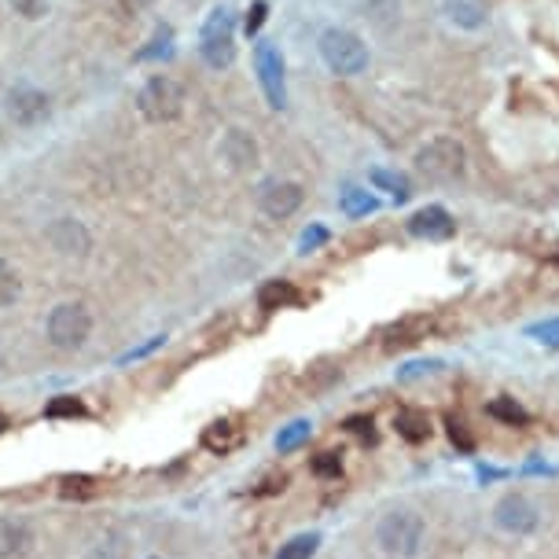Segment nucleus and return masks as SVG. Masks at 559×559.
Instances as JSON below:
<instances>
[{
  "label": "nucleus",
  "mask_w": 559,
  "mask_h": 559,
  "mask_svg": "<svg viewBox=\"0 0 559 559\" xmlns=\"http://www.w3.org/2000/svg\"><path fill=\"white\" fill-rule=\"evenodd\" d=\"M45 240L52 243V251L63 254V258H85V254L92 251V236L78 217H56L45 229Z\"/></svg>",
  "instance_id": "9d476101"
},
{
  "label": "nucleus",
  "mask_w": 559,
  "mask_h": 559,
  "mask_svg": "<svg viewBox=\"0 0 559 559\" xmlns=\"http://www.w3.org/2000/svg\"><path fill=\"white\" fill-rule=\"evenodd\" d=\"M434 368H438V361H416V365H409V372H401V379L420 376V372H434Z\"/></svg>",
  "instance_id": "e433bc0d"
},
{
  "label": "nucleus",
  "mask_w": 559,
  "mask_h": 559,
  "mask_svg": "<svg viewBox=\"0 0 559 559\" xmlns=\"http://www.w3.org/2000/svg\"><path fill=\"white\" fill-rule=\"evenodd\" d=\"M265 15H269V4H265V0H254L251 4V12H247V19H243V30H247V34H258V30H262V23H265Z\"/></svg>",
  "instance_id": "7c9ffc66"
},
{
  "label": "nucleus",
  "mask_w": 559,
  "mask_h": 559,
  "mask_svg": "<svg viewBox=\"0 0 559 559\" xmlns=\"http://www.w3.org/2000/svg\"><path fill=\"white\" fill-rule=\"evenodd\" d=\"M284 486H287V479L280 475V479H269V482H265L262 493H276V490H284Z\"/></svg>",
  "instance_id": "58836bf2"
},
{
  "label": "nucleus",
  "mask_w": 559,
  "mask_h": 559,
  "mask_svg": "<svg viewBox=\"0 0 559 559\" xmlns=\"http://www.w3.org/2000/svg\"><path fill=\"white\" fill-rule=\"evenodd\" d=\"M85 559H129V541L118 530H103L100 537H92V545L85 548Z\"/></svg>",
  "instance_id": "6ab92c4d"
},
{
  "label": "nucleus",
  "mask_w": 559,
  "mask_h": 559,
  "mask_svg": "<svg viewBox=\"0 0 559 559\" xmlns=\"http://www.w3.org/2000/svg\"><path fill=\"white\" fill-rule=\"evenodd\" d=\"M309 434H313V423H309V420L287 423L284 431L276 434V449H280V453H295L298 445H306V442H309Z\"/></svg>",
  "instance_id": "5701e85b"
},
{
  "label": "nucleus",
  "mask_w": 559,
  "mask_h": 559,
  "mask_svg": "<svg viewBox=\"0 0 559 559\" xmlns=\"http://www.w3.org/2000/svg\"><path fill=\"white\" fill-rule=\"evenodd\" d=\"M346 431L357 434V438H372V416H350V420H346Z\"/></svg>",
  "instance_id": "72a5a7b5"
},
{
  "label": "nucleus",
  "mask_w": 559,
  "mask_h": 559,
  "mask_svg": "<svg viewBox=\"0 0 559 559\" xmlns=\"http://www.w3.org/2000/svg\"><path fill=\"white\" fill-rule=\"evenodd\" d=\"M4 427H8V420H4V412H0V434H4Z\"/></svg>",
  "instance_id": "ea45409f"
},
{
  "label": "nucleus",
  "mask_w": 559,
  "mask_h": 559,
  "mask_svg": "<svg viewBox=\"0 0 559 559\" xmlns=\"http://www.w3.org/2000/svg\"><path fill=\"white\" fill-rule=\"evenodd\" d=\"M526 335H530L534 343L559 350V317L556 320H541V324H530V328H526Z\"/></svg>",
  "instance_id": "bb28decb"
},
{
  "label": "nucleus",
  "mask_w": 559,
  "mask_h": 559,
  "mask_svg": "<svg viewBox=\"0 0 559 559\" xmlns=\"http://www.w3.org/2000/svg\"><path fill=\"white\" fill-rule=\"evenodd\" d=\"M493 523L501 526L504 534L512 537H530L541 526V512H537V504L526 497V493H508L497 501L493 508Z\"/></svg>",
  "instance_id": "6e6552de"
},
{
  "label": "nucleus",
  "mask_w": 559,
  "mask_h": 559,
  "mask_svg": "<svg viewBox=\"0 0 559 559\" xmlns=\"http://www.w3.org/2000/svg\"><path fill=\"white\" fill-rule=\"evenodd\" d=\"M19 291H23V284H19V273H15V265L0 258V309L12 306L15 298H19Z\"/></svg>",
  "instance_id": "a878e982"
},
{
  "label": "nucleus",
  "mask_w": 559,
  "mask_h": 559,
  "mask_svg": "<svg viewBox=\"0 0 559 559\" xmlns=\"http://www.w3.org/2000/svg\"><path fill=\"white\" fill-rule=\"evenodd\" d=\"M339 471H343L339 453H317V457H313V475H320V479H335Z\"/></svg>",
  "instance_id": "c85d7f7f"
},
{
  "label": "nucleus",
  "mask_w": 559,
  "mask_h": 559,
  "mask_svg": "<svg viewBox=\"0 0 559 559\" xmlns=\"http://www.w3.org/2000/svg\"><path fill=\"white\" fill-rule=\"evenodd\" d=\"M118 4H122V12L137 15V12H144V8H148L151 0H118Z\"/></svg>",
  "instance_id": "4c0bfd02"
},
{
  "label": "nucleus",
  "mask_w": 559,
  "mask_h": 559,
  "mask_svg": "<svg viewBox=\"0 0 559 559\" xmlns=\"http://www.w3.org/2000/svg\"><path fill=\"white\" fill-rule=\"evenodd\" d=\"M254 70H258V85H262L269 107H273V111H284L287 78H284V59H280L273 41H258V45H254Z\"/></svg>",
  "instance_id": "0eeeda50"
},
{
  "label": "nucleus",
  "mask_w": 559,
  "mask_h": 559,
  "mask_svg": "<svg viewBox=\"0 0 559 559\" xmlns=\"http://www.w3.org/2000/svg\"><path fill=\"white\" fill-rule=\"evenodd\" d=\"M486 412H490L493 420L508 423V427H526V423H530V412L515 398H493L490 405H486Z\"/></svg>",
  "instance_id": "4be33fe9"
},
{
  "label": "nucleus",
  "mask_w": 559,
  "mask_h": 559,
  "mask_svg": "<svg viewBox=\"0 0 559 559\" xmlns=\"http://www.w3.org/2000/svg\"><path fill=\"white\" fill-rule=\"evenodd\" d=\"M302 203H306V188L298 181H269V184H262V192H258L262 214L273 217V221H284V217L298 214V206Z\"/></svg>",
  "instance_id": "1a4fd4ad"
},
{
  "label": "nucleus",
  "mask_w": 559,
  "mask_h": 559,
  "mask_svg": "<svg viewBox=\"0 0 559 559\" xmlns=\"http://www.w3.org/2000/svg\"><path fill=\"white\" fill-rule=\"evenodd\" d=\"M170 41H173V30H170V26H162L159 34L151 37V48H144V52H140L137 59H155V56H159V52H162V56H173Z\"/></svg>",
  "instance_id": "c756f323"
},
{
  "label": "nucleus",
  "mask_w": 559,
  "mask_h": 559,
  "mask_svg": "<svg viewBox=\"0 0 559 559\" xmlns=\"http://www.w3.org/2000/svg\"><path fill=\"white\" fill-rule=\"evenodd\" d=\"M137 107H140V115L148 118V122H155V126L173 122V118L184 111L181 81H173L170 74H155V78H148V85H144L137 96Z\"/></svg>",
  "instance_id": "423d86ee"
},
{
  "label": "nucleus",
  "mask_w": 559,
  "mask_h": 559,
  "mask_svg": "<svg viewBox=\"0 0 559 559\" xmlns=\"http://www.w3.org/2000/svg\"><path fill=\"white\" fill-rule=\"evenodd\" d=\"M199 56L210 70H225L236 59V23L229 8H214L199 30Z\"/></svg>",
  "instance_id": "20e7f679"
},
{
  "label": "nucleus",
  "mask_w": 559,
  "mask_h": 559,
  "mask_svg": "<svg viewBox=\"0 0 559 559\" xmlns=\"http://www.w3.org/2000/svg\"><path fill=\"white\" fill-rule=\"evenodd\" d=\"M59 493L63 497H92L96 493V482L89 475H67V479H59Z\"/></svg>",
  "instance_id": "cd10ccee"
},
{
  "label": "nucleus",
  "mask_w": 559,
  "mask_h": 559,
  "mask_svg": "<svg viewBox=\"0 0 559 559\" xmlns=\"http://www.w3.org/2000/svg\"><path fill=\"white\" fill-rule=\"evenodd\" d=\"M240 442H243V427L236 420H214L203 431V449H210V453H217V457L232 453Z\"/></svg>",
  "instance_id": "2eb2a0df"
},
{
  "label": "nucleus",
  "mask_w": 559,
  "mask_h": 559,
  "mask_svg": "<svg viewBox=\"0 0 559 559\" xmlns=\"http://www.w3.org/2000/svg\"><path fill=\"white\" fill-rule=\"evenodd\" d=\"M320 548V534H298L291 537L287 545H280V552H276V559H313Z\"/></svg>",
  "instance_id": "b1692460"
},
{
  "label": "nucleus",
  "mask_w": 559,
  "mask_h": 559,
  "mask_svg": "<svg viewBox=\"0 0 559 559\" xmlns=\"http://www.w3.org/2000/svg\"><path fill=\"white\" fill-rule=\"evenodd\" d=\"M445 15H449V23L460 26V30H482L486 19H490L482 0H445Z\"/></svg>",
  "instance_id": "dca6fc26"
},
{
  "label": "nucleus",
  "mask_w": 559,
  "mask_h": 559,
  "mask_svg": "<svg viewBox=\"0 0 559 559\" xmlns=\"http://www.w3.org/2000/svg\"><path fill=\"white\" fill-rule=\"evenodd\" d=\"M339 210H343L346 217L376 214V210H379V199H376L372 192H365V188H343V195H339Z\"/></svg>",
  "instance_id": "aec40b11"
},
{
  "label": "nucleus",
  "mask_w": 559,
  "mask_h": 559,
  "mask_svg": "<svg viewBox=\"0 0 559 559\" xmlns=\"http://www.w3.org/2000/svg\"><path fill=\"white\" fill-rule=\"evenodd\" d=\"M320 243H328V229H320V225H313V229L302 232V240H298V251L309 254V251H317Z\"/></svg>",
  "instance_id": "473e14b6"
},
{
  "label": "nucleus",
  "mask_w": 559,
  "mask_h": 559,
  "mask_svg": "<svg viewBox=\"0 0 559 559\" xmlns=\"http://www.w3.org/2000/svg\"><path fill=\"white\" fill-rule=\"evenodd\" d=\"M45 335L56 350H81L92 335V313L85 302H59L45 320Z\"/></svg>",
  "instance_id": "39448f33"
},
{
  "label": "nucleus",
  "mask_w": 559,
  "mask_h": 559,
  "mask_svg": "<svg viewBox=\"0 0 559 559\" xmlns=\"http://www.w3.org/2000/svg\"><path fill=\"white\" fill-rule=\"evenodd\" d=\"M368 181L376 184L379 192H390L398 203H405L412 195V184H409V177L405 173H394V170H383V166H376V170L368 173Z\"/></svg>",
  "instance_id": "412c9836"
},
{
  "label": "nucleus",
  "mask_w": 559,
  "mask_h": 559,
  "mask_svg": "<svg viewBox=\"0 0 559 559\" xmlns=\"http://www.w3.org/2000/svg\"><path fill=\"white\" fill-rule=\"evenodd\" d=\"M376 545L394 559H416L427 545V523L420 512L412 508H394L379 519L376 526Z\"/></svg>",
  "instance_id": "f257e3e1"
},
{
  "label": "nucleus",
  "mask_w": 559,
  "mask_h": 559,
  "mask_svg": "<svg viewBox=\"0 0 559 559\" xmlns=\"http://www.w3.org/2000/svg\"><path fill=\"white\" fill-rule=\"evenodd\" d=\"M162 343H166V335H155V339H151V343L137 346V350H129V354L122 357V361H133V357H144V354H151V350H159Z\"/></svg>",
  "instance_id": "f704fd0d"
},
{
  "label": "nucleus",
  "mask_w": 559,
  "mask_h": 559,
  "mask_svg": "<svg viewBox=\"0 0 559 559\" xmlns=\"http://www.w3.org/2000/svg\"><path fill=\"white\" fill-rule=\"evenodd\" d=\"M34 545V530L23 515H0V559H23Z\"/></svg>",
  "instance_id": "ddd939ff"
},
{
  "label": "nucleus",
  "mask_w": 559,
  "mask_h": 559,
  "mask_svg": "<svg viewBox=\"0 0 559 559\" xmlns=\"http://www.w3.org/2000/svg\"><path fill=\"white\" fill-rule=\"evenodd\" d=\"M464 166H468L464 144L453 137H434L416 151V170H420L427 181H438V184L460 181V177H464Z\"/></svg>",
  "instance_id": "7ed1b4c3"
},
{
  "label": "nucleus",
  "mask_w": 559,
  "mask_h": 559,
  "mask_svg": "<svg viewBox=\"0 0 559 559\" xmlns=\"http://www.w3.org/2000/svg\"><path fill=\"white\" fill-rule=\"evenodd\" d=\"M409 232L412 236H420V240L442 243V240H453L457 221H453V214H449L445 206H423V210H416V214L409 217Z\"/></svg>",
  "instance_id": "9b49d317"
},
{
  "label": "nucleus",
  "mask_w": 559,
  "mask_h": 559,
  "mask_svg": "<svg viewBox=\"0 0 559 559\" xmlns=\"http://www.w3.org/2000/svg\"><path fill=\"white\" fill-rule=\"evenodd\" d=\"M85 401L74 398V394H59L45 405V416L48 420H74V416H85Z\"/></svg>",
  "instance_id": "393cba45"
},
{
  "label": "nucleus",
  "mask_w": 559,
  "mask_h": 559,
  "mask_svg": "<svg viewBox=\"0 0 559 559\" xmlns=\"http://www.w3.org/2000/svg\"><path fill=\"white\" fill-rule=\"evenodd\" d=\"M320 59L328 63L331 74L339 78H357L368 70V45L354 30H343V26H331L320 34Z\"/></svg>",
  "instance_id": "f03ea898"
},
{
  "label": "nucleus",
  "mask_w": 559,
  "mask_h": 559,
  "mask_svg": "<svg viewBox=\"0 0 559 559\" xmlns=\"http://www.w3.org/2000/svg\"><path fill=\"white\" fill-rule=\"evenodd\" d=\"M8 115H12L15 126H41L48 115H52V103L41 89H15L8 96Z\"/></svg>",
  "instance_id": "f8f14e48"
},
{
  "label": "nucleus",
  "mask_w": 559,
  "mask_h": 559,
  "mask_svg": "<svg viewBox=\"0 0 559 559\" xmlns=\"http://www.w3.org/2000/svg\"><path fill=\"white\" fill-rule=\"evenodd\" d=\"M15 8V15H23V19H41L48 12V0H8Z\"/></svg>",
  "instance_id": "2f4dec72"
},
{
  "label": "nucleus",
  "mask_w": 559,
  "mask_h": 559,
  "mask_svg": "<svg viewBox=\"0 0 559 559\" xmlns=\"http://www.w3.org/2000/svg\"><path fill=\"white\" fill-rule=\"evenodd\" d=\"M221 159L229 162L236 173L254 170L258 166V144H254V137L247 129H229L225 140H221Z\"/></svg>",
  "instance_id": "4468645a"
},
{
  "label": "nucleus",
  "mask_w": 559,
  "mask_h": 559,
  "mask_svg": "<svg viewBox=\"0 0 559 559\" xmlns=\"http://www.w3.org/2000/svg\"><path fill=\"white\" fill-rule=\"evenodd\" d=\"M394 427H398L401 438L412 445L431 438V420H427V412H420V409H401L398 416H394Z\"/></svg>",
  "instance_id": "a211bd4d"
},
{
  "label": "nucleus",
  "mask_w": 559,
  "mask_h": 559,
  "mask_svg": "<svg viewBox=\"0 0 559 559\" xmlns=\"http://www.w3.org/2000/svg\"><path fill=\"white\" fill-rule=\"evenodd\" d=\"M298 302V287L291 280H269V284L258 291V306L265 313H273V309H287Z\"/></svg>",
  "instance_id": "f3484780"
},
{
  "label": "nucleus",
  "mask_w": 559,
  "mask_h": 559,
  "mask_svg": "<svg viewBox=\"0 0 559 559\" xmlns=\"http://www.w3.org/2000/svg\"><path fill=\"white\" fill-rule=\"evenodd\" d=\"M449 434H453V442L460 438V445H464V449H471V438L464 434V423H460L457 416H449Z\"/></svg>",
  "instance_id": "c9c22d12"
}]
</instances>
